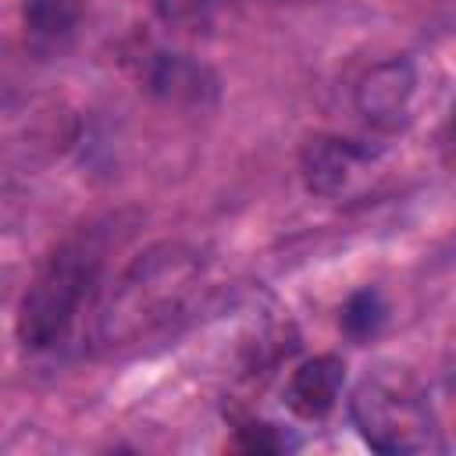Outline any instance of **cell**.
Masks as SVG:
<instances>
[{
	"instance_id": "52a82bcc",
	"label": "cell",
	"mask_w": 456,
	"mask_h": 456,
	"mask_svg": "<svg viewBox=\"0 0 456 456\" xmlns=\"http://www.w3.org/2000/svg\"><path fill=\"white\" fill-rule=\"evenodd\" d=\"M342 381H346V363L338 356H331V353L310 356L292 370V378L285 385V403L296 417L321 420L335 410Z\"/></svg>"
},
{
	"instance_id": "277c9868",
	"label": "cell",
	"mask_w": 456,
	"mask_h": 456,
	"mask_svg": "<svg viewBox=\"0 0 456 456\" xmlns=\"http://www.w3.org/2000/svg\"><path fill=\"white\" fill-rule=\"evenodd\" d=\"M139 82L146 86V93H153L157 100H164L171 107H200L203 110V107L217 103V93H221V78L214 75V68H207L192 53L160 50V46L142 53Z\"/></svg>"
},
{
	"instance_id": "7a4b0ae2",
	"label": "cell",
	"mask_w": 456,
	"mask_h": 456,
	"mask_svg": "<svg viewBox=\"0 0 456 456\" xmlns=\"http://www.w3.org/2000/svg\"><path fill=\"white\" fill-rule=\"evenodd\" d=\"M107 242L96 228L64 239L28 281L18 306V338L28 349L57 346L100 285Z\"/></svg>"
},
{
	"instance_id": "ba28073f",
	"label": "cell",
	"mask_w": 456,
	"mask_h": 456,
	"mask_svg": "<svg viewBox=\"0 0 456 456\" xmlns=\"http://www.w3.org/2000/svg\"><path fill=\"white\" fill-rule=\"evenodd\" d=\"M78 0H25L21 4V25L25 39L36 53L64 50L78 28Z\"/></svg>"
},
{
	"instance_id": "7c38bea8",
	"label": "cell",
	"mask_w": 456,
	"mask_h": 456,
	"mask_svg": "<svg viewBox=\"0 0 456 456\" xmlns=\"http://www.w3.org/2000/svg\"><path fill=\"white\" fill-rule=\"evenodd\" d=\"M438 153H442V164L445 167H456V110L449 114L442 135H438Z\"/></svg>"
},
{
	"instance_id": "3957f363",
	"label": "cell",
	"mask_w": 456,
	"mask_h": 456,
	"mask_svg": "<svg viewBox=\"0 0 456 456\" xmlns=\"http://www.w3.org/2000/svg\"><path fill=\"white\" fill-rule=\"evenodd\" d=\"M349 413L363 442L385 456L442 449V428L424 385L403 367H374L360 378Z\"/></svg>"
},
{
	"instance_id": "30bf717a",
	"label": "cell",
	"mask_w": 456,
	"mask_h": 456,
	"mask_svg": "<svg viewBox=\"0 0 456 456\" xmlns=\"http://www.w3.org/2000/svg\"><path fill=\"white\" fill-rule=\"evenodd\" d=\"M157 18L182 32H203L214 25L217 0H150Z\"/></svg>"
},
{
	"instance_id": "5b68a950",
	"label": "cell",
	"mask_w": 456,
	"mask_h": 456,
	"mask_svg": "<svg viewBox=\"0 0 456 456\" xmlns=\"http://www.w3.org/2000/svg\"><path fill=\"white\" fill-rule=\"evenodd\" d=\"M417 96V64L410 57H385L367 68L353 89L356 110L378 132H399L410 121Z\"/></svg>"
},
{
	"instance_id": "8fae6325",
	"label": "cell",
	"mask_w": 456,
	"mask_h": 456,
	"mask_svg": "<svg viewBox=\"0 0 456 456\" xmlns=\"http://www.w3.org/2000/svg\"><path fill=\"white\" fill-rule=\"evenodd\" d=\"M235 445L242 452H289V449H296V438L285 428H278V424L242 420L235 428Z\"/></svg>"
},
{
	"instance_id": "6da1fadb",
	"label": "cell",
	"mask_w": 456,
	"mask_h": 456,
	"mask_svg": "<svg viewBox=\"0 0 456 456\" xmlns=\"http://www.w3.org/2000/svg\"><path fill=\"white\" fill-rule=\"evenodd\" d=\"M200 281L203 260L196 249L178 242L146 249L100 299L93 328L96 342L103 349H121L175 328L189 314Z\"/></svg>"
},
{
	"instance_id": "9c48e42d",
	"label": "cell",
	"mask_w": 456,
	"mask_h": 456,
	"mask_svg": "<svg viewBox=\"0 0 456 456\" xmlns=\"http://www.w3.org/2000/svg\"><path fill=\"white\" fill-rule=\"evenodd\" d=\"M385 317H388L385 296L367 285V289H356V292L342 303V310H338V328H342V335H346L349 342L363 346V342H370V338L381 335Z\"/></svg>"
},
{
	"instance_id": "8992f818",
	"label": "cell",
	"mask_w": 456,
	"mask_h": 456,
	"mask_svg": "<svg viewBox=\"0 0 456 456\" xmlns=\"http://www.w3.org/2000/svg\"><path fill=\"white\" fill-rule=\"evenodd\" d=\"M363 164H370V150L346 135H310L299 150L303 182L317 196H338Z\"/></svg>"
}]
</instances>
